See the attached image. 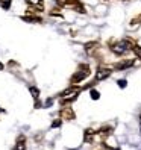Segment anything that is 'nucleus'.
<instances>
[{
    "mask_svg": "<svg viewBox=\"0 0 141 150\" xmlns=\"http://www.w3.org/2000/svg\"><path fill=\"white\" fill-rule=\"evenodd\" d=\"M52 103H53V100H52V99H47V100H46V106H52Z\"/></svg>",
    "mask_w": 141,
    "mask_h": 150,
    "instance_id": "obj_21",
    "label": "nucleus"
},
{
    "mask_svg": "<svg viewBox=\"0 0 141 150\" xmlns=\"http://www.w3.org/2000/svg\"><path fill=\"white\" fill-rule=\"evenodd\" d=\"M135 65V59H123V61H118V62L114 64V70L117 71H121V70H126V68H130Z\"/></svg>",
    "mask_w": 141,
    "mask_h": 150,
    "instance_id": "obj_8",
    "label": "nucleus"
},
{
    "mask_svg": "<svg viewBox=\"0 0 141 150\" xmlns=\"http://www.w3.org/2000/svg\"><path fill=\"white\" fill-rule=\"evenodd\" d=\"M29 91H30V94L35 100H40V90L37 86H29Z\"/></svg>",
    "mask_w": 141,
    "mask_h": 150,
    "instance_id": "obj_13",
    "label": "nucleus"
},
{
    "mask_svg": "<svg viewBox=\"0 0 141 150\" xmlns=\"http://www.w3.org/2000/svg\"><path fill=\"white\" fill-rule=\"evenodd\" d=\"M14 150H26V137H24V135H20V137H18Z\"/></svg>",
    "mask_w": 141,
    "mask_h": 150,
    "instance_id": "obj_12",
    "label": "nucleus"
},
{
    "mask_svg": "<svg viewBox=\"0 0 141 150\" xmlns=\"http://www.w3.org/2000/svg\"><path fill=\"white\" fill-rule=\"evenodd\" d=\"M3 67H5V65H3L2 62H0V71H2V70H3Z\"/></svg>",
    "mask_w": 141,
    "mask_h": 150,
    "instance_id": "obj_22",
    "label": "nucleus"
},
{
    "mask_svg": "<svg viewBox=\"0 0 141 150\" xmlns=\"http://www.w3.org/2000/svg\"><path fill=\"white\" fill-rule=\"evenodd\" d=\"M117 83H118V86H120V88H126V85H128L126 79H120V81H117Z\"/></svg>",
    "mask_w": 141,
    "mask_h": 150,
    "instance_id": "obj_18",
    "label": "nucleus"
},
{
    "mask_svg": "<svg viewBox=\"0 0 141 150\" xmlns=\"http://www.w3.org/2000/svg\"><path fill=\"white\" fill-rule=\"evenodd\" d=\"M28 5L35 8L37 12H43V9H44V2L43 0H28Z\"/></svg>",
    "mask_w": 141,
    "mask_h": 150,
    "instance_id": "obj_11",
    "label": "nucleus"
},
{
    "mask_svg": "<svg viewBox=\"0 0 141 150\" xmlns=\"http://www.w3.org/2000/svg\"><path fill=\"white\" fill-rule=\"evenodd\" d=\"M82 90H84V88L77 86V85H72L70 88H67L65 91H62V93L59 94V102H61V105L67 106V105H70L72 102H74V100L77 99L79 93H81Z\"/></svg>",
    "mask_w": 141,
    "mask_h": 150,
    "instance_id": "obj_2",
    "label": "nucleus"
},
{
    "mask_svg": "<svg viewBox=\"0 0 141 150\" xmlns=\"http://www.w3.org/2000/svg\"><path fill=\"white\" fill-rule=\"evenodd\" d=\"M59 117L61 120H67V121H72L76 118V114L73 111V108H70V106H64L62 109L59 111Z\"/></svg>",
    "mask_w": 141,
    "mask_h": 150,
    "instance_id": "obj_7",
    "label": "nucleus"
},
{
    "mask_svg": "<svg viewBox=\"0 0 141 150\" xmlns=\"http://www.w3.org/2000/svg\"><path fill=\"white\" fill-rule=\"evenodd\" d=\"M90 96H91L93 100H99V99H100V93H99L97 90H91V91H90Z\"/></svg>",
    "mask_w": 141,
    "mask_h": 150,
    "instance_id": "obj_16",
    "label": "nucleus"
},
{
    "mask_svg": "<svg viewBox=\"0 0 141 150\" xmlns=\"http://www.w3.org/2000/svg\"><path fill=\"white\" fill-rule=\"evenodd\" d=\"M61 125H62V120H61V118H59V120H55L53 123H52V127H53V129H55V127H59Z\"/></svg>",
    "mask_w": 141,
    "mask_h": 150,
    "instance_id": "obj_19",
    "label": "nucleus"
},
{
    "mask_svg": "<svg viewBox=\"0 0 141 150\" xmlns=\"http://www.w3.org/2000/svg\"><path fill=\"white\" fill-rule=\"evenodd\" d=\"M111 74H112V68L100 65V67H97V71H96V81H94V82L105 81V79H108Z\"/></svg>",
    "mask_w": 141,
    "mask_h": 150,
    "instance_id": "obj_5",
    "label": "nucleus"
},
{
    "mask_svg": "<svg viewBox=\"0 0 141 150\" xmlns=\"http://www.w3.org/2000/svg\"><path fill=\"white\" fill-rule=\"evenodd\" d=\"M100 50V44L97 41H90L85 44V53L88 56H93V58H97V52Z\"/></svg>",
    "mask_w": 141,
    "mask_h": 150,
    "instance_id": "obj_6",
    "label": "nucleus"
},
{
    "mask_svg": "<svg viewBox=\"0 0 141 150\" xmlns=\"http://www.w3.org/2000/svg\"><path fill=\"white\" fill-rule=\"evenodd\" d=\"M138 24H141V14H138L137 17H134V18L130 20V28H135Z\"/></svg>",
    "mask_w": 141,
    "mask_h": 150,
    "instance_id": "obj_14",
    "label": "nucleus"
},
{
    "mask_svg": "<svg viewBox=\"0 0 141 150\" xmlns=\"http://www.w3.org/2000/svg\"><path fill=\"white\" fill-rule=\"evenodd\" d=\"M140 129H141V114H140Z\"/></svg>",
    "mask_w": 141,
    "mask_h": 150,
    "instance_id": "obj_23",
    "label": "nucleus"
},
{
    "mask_svg": "<svg viewBox=\"0 0 141 150\" xmlns=\"http://www.w3.org/2000/svg\"><path fill=\"white\" fill-rule=\"evenodd\" d=\"M91 74V68L88 64H79L77 70H76V73L70 77V83L72 85H77L79 82H82L85 81V79Z\"/></svg>",
    "mask_w": 141,
    "mask_h": 150,
    "instance_id": "obj_3",
    "label": "nucleus"
},
{
    "mask_svg": "<svg viewBox=\"0 0 141 150\" xmlns=\"http://www.w3.org/2000/svg\"><path fill=\"white\" fill-rule=\"evenodd\" d=\"M21 20L26 21V23H43V18L41 17H37V14H29V15H23Z\"/></svg>",
    "mask_w": 141,
    "mask_h": 150,
    "instance_id": "obj_10",
    "label": "nucleus"
},
{
    "mask_svg": "<svg viewBox=\"0 0 141 150\" xmlns=\"http://www.w3.org/2000/svg\"><path fill=\"white\" fill-rule=\"evenodd\" d=\"M50 15H55V17H62V14L59 12V9H53L50 12Z\"/></svg>",
    "mask_w": 141,
    "mask_h": 150,
    "instance_id": "obj_20",
    "label": "nucleus"
},
{
    "mask_svg": "<svg viewBox=\"0 0 141 150\" xmlns=\"http://www.w3.org/2000/svg\"><path fill=\"white\" fill-rule=\"evenodd\" d=\"M84 141H85V143H88V144L96 143V130L86 129V130L84 132Z\"/></svg>",
    "mask_w": 141,
    "mask_h": 150,
    "instance_id": "obj_9",
    "label": "nucleus"
},
{
    "mask_svg": "<svg viewBox=\"0 0 141 150\" xmlns=\"http://www.w3.org/2000/svg\"><path fill=\"white\" fill-rule=\"evenodd\" d=\"M103 2H108V0H103Z\"/></svg>",
    "mask_w": 141,
    "mask_h": 150,
    "instance_id": "obj_24",
    "label": "nucleus"
},
{
    "mask_svg": "<svg viewBox=\"0 0 141 150\" xmlns=\"http://www.w3.org/2000/svg\"><path fill=\"white\" fill-rule=\"evenodd\" d=\"M132 52L135 53V56H137L138 59H141V46H138V44L135 42L134 47H132Z\"/></svg>",
    "mask_w": 141,
    "mask_h": 150,
    "instance_id": "obj_15",
    "label": "nucleus"
},
{
    "mask_svg": "<svg viewBox=\"0 0 141 150\" xmlns=\"http://www.w3.org/2000/svg\"><path fill=\"white\" fill-rule=\"evenodd\" d=\"M55 2L61 8H70L73 11H77L79 14H85V6L81 0H55Z\"/></svg>",
    "mask_w": 141,
    "mask_h": 150,
    "instance_id": "obj_4",
    "label": "nucleus"
},
{
    "mask_svg": "<svg viewBox=\"0 0 141 150\" xmlns=\"http://www.w3.org/2000/svg\"><path fill=\"white\" fill-rule=\"evenodd\" d=\"M134 40H130V38H125V40H120V41H108V46L111 49V52L114 55H117V56H123V55H126L128 52L132 50V47H134Z\"/></svg>",
    "mask_w": 141,
    "mask_h": 150,
    "instance_id": "obj_1",
    "label": "nucleus"
},
{
    "mask_svg": "<svg viewBox=\"0 0 141 150\" xmlns=\"http://www.w3.org/2000/svg\"><path fill=\"white\" fill-rule=\"evenodd\" d=\"M0 111H2V109H0Z\"/></svg>",
    "mask_w": 141,
    "mask_h": 150,
    "instance_id": "obj_25",
    "label": "nucleus"
},
{
    "mask_svg": "<svg viewBox=\"0 0 141 150\" xmlns=\"http://www.w3.org/2000/svg\"><path fill=\"white\" fill-rule=\"evenodd\" d=\"M11 2H12V0H0V6H2L3 9H9Z\"/></svg>",
    "mask_w": 141,
    "mask_h": 150,
    "instance_id": "obj_17",
    "label": "nucleus"
}]
</instances>
